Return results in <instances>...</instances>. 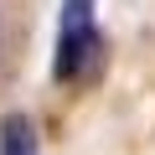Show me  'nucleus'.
I'll list each match as a JSON object with an SVG mask.
<instances>
[{
    "label": "nucleus",
    "mask_w": 155,
    "mask_h": 155,
    "mask_svg": "<svg viewBox=\"0 0 155 155\" xmlns=\"http://www.w3.org/2000/svg\"><path fill=\"white\" fill-rule=\"evenodd\" d=\"M0 155H41L36 150V134H31V119L11 114L5 124H0Z\"/></svg>",
    "instance_id": "2"
},
{
    "label": "nucleus",
    "mask_w": 155,
    "mask_h": 155,
    "mask_svg": "<svg viewBox=\"0 0 155 155\" xmlns=\"http://www.w3.org/2000/svg\"><path fill=\"white\" fill-rule=\"evenodd\" d=\"M104 67V31H98V0H57V52L52 78L57 83H93Z\"/></svg>",
    "instance_id": "1"
}]
</instances>
